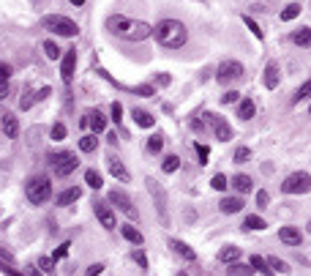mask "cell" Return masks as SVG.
I'll use <instances>...</instances> for the list:
<instances>
[{
  "instance_id": "cell-1",
  "label": "cell",
  "mask_w": 311,
  "mask_h": 276,
  "mask_svg": "<svg viewBox=\"0 0 311 276\" xmlns=\"http://www.w3.org/2000/svg\"><path fill=\"white\" fill-rule=\"evenodd\" d=\"M107 30L112 36L123 38V41H145L147 36H153V28L142 19H131V17H123V14H112L107 17Z\"/></svg>"
},
{
  "instance_id": "cell-2",
  "label": "cell",
  "mask_w": 311,
  "mask_h": 276,
  "mask_svg": "<svg viewBox=\"0 0 311 276\" xmlns=\"http://www.w3.org/2000/svg\"><path fill=\"white\" fill-rule=\"evenodd\" d=\"M153 36H156V41L161 47H167V50H180V47L188 41L186 25L178 22V19H164V22H159L153 28Z\"/></svg>"
},
{
  "instance_id": "cell-3",
  "label": "cell",
  "mask_w": 311,
  "mask_h": 276,
  "mask_svg": "<svg viewBox=\"0 0 311 276\" xmlns=\"http://www.w3.org/2000/svg\"><path fill=\"white\" fill-rule=\"evenodd\" d=\"M49 167L58 178H69V175L79 167V159L74 156L71 151H55V153H49Z\"/></svg>"
},
{
  "instance_id": "cell-4",
  "label": "cell",
  "mask_w": 311,
  "mask_h": 276,
  "mask_svg": "<svg viewBox=\"0 0 311 276\" xmlns=\"http://www.w3.org/2000/svg\"><path fill=\"white\" fill-rule=\"evenodd\" d=\"M25 192H28V200L33 205H44V203H49V197H52V183H49V178H30L28 180V186H25Z\"/></svg>"
},
{
  "instance_id": "cell-5",
  "label": "cell",
  "mask_w": 311,
  "mask_h": 276,
  "mask_svg": "<svg viewBox=\"0 0 311 276\" xmlns=\"http://www.w3.org/2000/svg\"><path fill=\"white\" fill-rule=\"evenodd\" d=\"M44 28L49 30V33H55V36H77L79 28H77V22L69 17H63V14H49V17H44Z\"/></svg>"
},
{
  "instance_id": "cell-6",
  "label": "cell",
  "mask_w": 311,
  "mask_h": 276,
  "mask_svg": "<svg viewBox=\"0 0 311 276\" xmlns=\"http://www.w3.org/2000/svg\"><path fill=\"white\" fill-rule=\"evenodd\" d=\"M145 186H147V192H150V197L156 203V211H159L161 224H170V211H167V194H164V189L156 183V178H145Z\"/></svg>"
},
{
  "instance_id": "cell-7",
  "label": "cell",
  "mask_w": 311,
  "mask_h": 276,
  "mask_svg": "<svg viewBox=\"0 0 311 276\" xmlns=\"http://www.w3.org/2000/svg\"><path fill=\"white\" fill-rule=\"evenodd\" d=\"M281 192L284 194H306L311 192V175L308 172H292L284 178L281 183Z\"/></svg>"
},
{
  "instance_id": "cell-8",
  "label": "cell",
  "mask_w": 311,
  "mask_h": 276,
  "mask_svg": "<svg viewBox=\"0 0 311 276\" xmlns=\"http://www.w3.org/2000/svg\"><path fill=\"white\" fill-rule=\"evenodd\" d=\"M110 203H112L115 208H118V211L123 213V216L131 219V221H137V219H139V211L134 208L131 197H128V194H126L123 189H112V192H110Z\"/></svg>"
},
{
  "instance_id": "cell-9",
  "label": "cell",
  "mask_w": 311,
  "mask_h": 276,
  "mask_svg": "<svg viewBox=\"0 0 311 276\" xmlns=\"http://www.w3.org/2000/svg\"><path fill=\"white\" fill-rule=\"evenodd\" d=\"M240 77H243V66L238 63V60H224V63L219 66V74H216V79H219L221 85L224 82H238Z\"/></svg>"
},
{
  "instance_id": "cell-10",
  "label": "cell",
  "mask_w": 311,
  "mask_h": 276,
  "mask_svg": "<svg viewBox=\"0 0 311 276\" xmlns=\"http://www.w3.org/2000/svg\"><path fill=\"white\" fill-rule=\"evenodd\" d=\"M93 211H96V219L101 221V227H107V230H115V211L112 205H107L104 200H98V203H93Z\"/></svg>"
},
{
  "instance_id": "cell-11",
  "label": "cell",
  "mask_w": 311,
  "mask_h": 276,
  "mask_svg": "<svg viewBox=\"0 0 311 276\" xmlns=\"http://www.w3.org/2000/svg\"><path fill=\"white\" fill-rule=\"evenodd\" d=\"M205 118L211 120V126H213V131H216V137H219V140H224V143H227V140H232V126H229L224 118H219V115H211V112H208Z\"/></svg>"
},
{
  "instance_id": "cell-12",
  "label": "cell",
  "mask_w": 311,
  "mask_h": 276,
  "mask_svg": "<svg viewBox=\"0 0 311 276\" xmlns=\"http://www.w3.org/2000/svg\"><path fill=\"white\" fill-rule=\"evenodd\" d=\"M107 170H110L115 178L120 180V183H128V180H131V175H128L126 164H123V161H120L118 156H107Z\"/></svg>"
},
{
  "instance_id": "cell-13",
  "label": "cell",
  "mask_w": 311,
  "mask_h": 276,
  "mask_svg": "<svg viewBox=\"0 0 311 276\" xmlns=\"http://www.w3.org/2000/svg\"><path fill=\"white\" fill-rule=\"evenodd\" d=\"M74 69H77V52L69 50V52L63 55V60H60V77H63V82H71Z\"/></svg>"
},
{
  "instance_id": "cell-14",
  "label": "cell",
  "mask_w": 311,
  "mask_h": 276,
  "mask_svg": "<svg viewBox=\"0 0 311 276\" xmlns=\"http://www.w3.org/2000/svg\"><path fill=\"white\" fill-rule=\"evenodd\" d=\"M262 82H265V87L268 90H276L279 87V82H281V74H279V66L270 60V63L265 66V77H262Z\"/></svg>"
},
{
  "instance_id": "cell-15",
  "label": "cell",
  "mask_w": 311,
  "mask_h": 276,
  "mask_svg": "<svg viewBox=\"0 0 311 276\" xmlns=\"http://www.w3.org/2000/svg\"><path fill=\"white\" fill-rule=\"evenodd\" d=\"M279 238H281V244H287V246H300V241H303V235L297 227H281L279 230Z\"/></svg>"
},
{
  "instance_id": "cell-16",
  "label": "cell",
  "mask_w": 311,
  "mask_h": 276,
  "mask_svg": "<svg viewBox=\"0 0 311 276\" xmlns=\"http://www.w3.org/2000/svg\"><path fill=\"white\" fill-rule=\"evenodd\" d=\"M0 126H3V134L9 140H17V134H19V120L11 115V112H6L3 118H0Z\"/></svg>"
},
{
  "instance_id": "cell-17",
  "label": "cell",
  "mask_w": 311,
  "mask_h": 276,
  "mask_svg": "<svg viewBox=\"0 0 311 276\" xmlns=\"http://www.w3.org/2000/svg\"><path fill=\"white\" fill-rule=\"evenodd\" d=\"M170 246H172V252H175V254H180L183 260H188V262H194V260H197V252H194L191 246H186L183 241L172 238V241H170Z\"/></svg>"
},
{
  "instance_id": "cell-18",
  "label": "cell",
  "mask_w": 311,
  "mask_h": 276,
  "mask_svg": "<svg viewBox=\"0 0 311 276\" xmlns=\"http://www.w3.org/2000/svg\"><path fill=\"white\" fill-rule=\"evenodd\" d=\"M131 118H134V123H137V126H142V129H153V123H156V118L150 115V112L137 110V107L131 110Z\"/></svg>"
},
{
  "instance_id": "cell-19",
  "label": "cell",
  "mask_w": 311,
  "mask_h": 276,
  "mask_svg": "<svg viewBox=\"0 0 311 276\" xmlns=\"http://www.w3.org/2000/svg\"><path fill=\"white\" fill-rule=\"evenodd\" d=\"M219 211L221 213H238V211H243V200L240 197H224L219 203Z\"/></svg>"
},
{
  "instance_id": "cell-20",
  "label": "cell",
  "mask_w": 311,
  "mask_h": 276,
  "mask_svg": "<svg viewBox=\"0 0 311 276\" xmlns=\"http://www.w3.org/2000/svg\"><path fill=\"white\" fill-rule=\"evenodd\" d=\"M232 186H235V192H238V194H248V192L254 189V180L248 178V175H235Z\"/></svg>"
},
{
  "instance_id": "cell-21",
  "label": "cell",
  "mask_w": 311,
  "mask_h": 276,
  "mask_svg": "<svg viewBox=\"0 0 311 276\" xmlns=\"http://www.w3.org/2000/svg\"><path fill=\"white\" fill-rule=\"evenodd\" d=\"M251 273H254L251 262H229L227 268V276H251Z\"/></svg>"
},
{
  "instance_id": "cell-22",
  "label": "cell",
  "mask_w": 311,
  "mask_h": 276,
  "mask_svg": "<svg viewBox=\"0 0 311 276\" xmlns=\"http://www.w3.org/2000/svg\"><path fill=\"white\" fill-rule=\"evenodd\" d=\"M82 197V189H79V186H71V189H66L63 194H60L58 197V205H71V203H77V200Z\"/></svg>"
},
{
  "instance_id": "cell-23",
  "label": "cell",
  "mask_w": 311,
  "mask_h": 276,
  "mask_svg": "<svg viewBox=\"0 0 311 276\" xmlns=\"http://www.w3.org/2000/svg\"><path fill=\"white\" fill-rule=\"evenodd\" d=\"M9 79H11V66L0 63V99L9 96Z\"/></svg>"
},
{
  "instance_id": "cell-24",
  "label": "cell",
  "mask_w": 311,
  "mask_h": 276,
  "mask_svg": "<svg viewBox=\"0 0 311 276\" xmlns=\"http://www.w3.org/2000/svg\"><path fill=\"white\" fill-rule=\"evenodd\" d=\"M120 233H123V238L128 241V244H134V246H139L142 241H145V238H142V233H139L134 224H126V227H120Z\"/></svg>"
},
{
  "instance_id": "cell-25",
  "label": "cell",
  "mask_w": 311,
  "mask_h": 276,
  "mask_svg": "<svg viewBox=\"0 0 311 276\" xmlns=\"http://www.w3.org/2000/svg\"><path fill=\"white\" fill-rule=\"evenodd\" d=\"M295 47H311V28H300L292 33V38H289Z\"/></svg>"
},
{
  "instance_id": "cell-26",
  "label": "cell",
  "mask_w": 311,
  "mask_h": 276,
  "mask_svg": "<svg viewBox=\"0 0 311 276\" xmlns=\"http://www.w3.org/2000/svg\"><path fill=\"white\" fill-rule=\"evenodd\" d=\"M254 112H256V104L251 102V99H243L240 107H238V118H240V120H251Z\"/></svg>"
},
{
  "instance_id": "cell-27",
  "label": "cell",
  "mask_w": 311,
  "mask_h": 276,
  "mask_svg": "<svg viewBox=\"0 0 311 276\" xmlns=\"http://www.w3.org/2000/svg\"><path fill=\"white\" fill-rule=\"evenodd\" d=\"M219 260H221V262H238V260H240V249H238V246H224V249L219 252Z\"/></svg>"
},
{
  "instance_id": "cell-28",
  "label": "cell",
  "mask_w": 311,
  "mask_h": 276,
  "mask_svg": "<svg viewBox=\"0 0 311 276\" xmlns=\"http://www.w3.org/2000/svg\"><path fill=\"white\" fill-rule=\"evenodd\" d=\"M248 262H251V268H254V271H260V273H265V276H273V271H270V265H268V260H265V257L254 254V257L248 260Z\"/></svg>"
},
{
  "instance_id": "cell-29",
  "label": "cell",
  "mask_w": 311,
  "mask_h": 276,
  "mask_svg": "<svg viewBox=\"0 0 311 276\" xmlns=\"http://www.w3.org/2000/svg\"><path fill=\"white\" fill-rule=\"evenodd\" d=\"M265 260H268V265H270V271H273V273H287V271H289L287 262L279 260V257H273V254H268Z\"/></svg>"
},
{
  "instance_id": "cell-30",
  "label": "cell",
  "mask_w": 311,
  "mask_h": 276,
  "mask_svg": "<svg viewBox=\"0 0 311 276\" xmlns=\"http://www.w3.org/2000/svg\"><path fill=\"white\" fill-rule=\"evenodd\" d=\"M308 96H311V79H308V82H303V85L295 90V96H292V104H300V102H306Z\"/></svg>"
},
{
  "instance_id": "cell-31",
  "label": "cell",
  "mask_w": 311,
  "mask_h": 276,
  "mask_svg": "<svg viewBox=\"0 0 311 276\" xmlns=\"http://www.w3.org/2000/svg\"><path fill=\"white\" fill-rule=\"evenodd\" d=\"M90 118V126H93V134H101L107 129V118L101 115V112H93V115H87Z\"/></svg>"
},
{
  "instance_id": "cell-32",
  "label": "cell",
  "mask_w": 311,
  "mask_h": 276,
  "mask_svg": "<svg viewBox=\"0 0 311 276\" xmlns=\"http://www.w3.org/2000/svg\"><path fill=\"white\" fill-rule=\"evenodd\" d=\"M85 183L90 186V189H101V186H104V180H101V172L87 170V172H85Z\"/></svg>"
},
{
  "instance_id": "cell-33",
  "label": "cell",
  "mask_w": 311,
  "mask_h": 276,
  "mask_svg": "<svg viewBox=\"0 0 311 276\" xmlns=\"http://www.w3.org/2000/svg\"><path fill=\"white\" fill-rule=\"evenodd\" d=\"M265 221H262V216H246V221H243V230H265Z\"/></svg>"
},
{
  "instance_id": "cell-34",
  "label": "cell",
  "mask_w": 311,
  "mask_h": 276,
  "mask_svg": "<svg viewBox=\"0 0 311 276\" xmlns=\"http://www.w3.org/2000/svg\"><path fill=\"white\" fill-rule=\"evenodd\" d=\"M161 148H164V137H161V134H153V137H147V153H159Z\"/></svg>"
},
{
  "instance_id": "cell-35",
  "label": "cell",
  "mask_w": 311,
  "mask_h": 276,
  "mask_svg": "<svg viewBox=\"0 0 311 276\" xmlns=\"http://www.w3.org/2000/svg\"><path fill=\"white\" fill-rule=\"evenodd\" d=\"M96 148H98L96 137H82V140H79V151H82V153H93Z\"/></svg>"
},
{
  "instance_id": "cell-36",
  "label": "cell",
  "mask_w": 311,
  "mask_h": 276,
  "mask_svg": "<svg viewBox=\"0 0 311 276\" xmlns=\"http://www.w3.org/2000/svg\"><path fill=\"white\" fill-rule=\"evenodd\" d=\"M297 14H300V6H297V3H289L287 9L281 11V22H289V19H295Z\"/></svg>"
},
{
  "instance_id": "cell-37",
  "label": "cell",
  "mask_w": 311,
  "mask_h": 276,
  "mask_svg": "<svg viewBox=\"0 0 311 276\" xmlns=\"http://www.w3.org/2000/svg\"><path fill=\"white\" fill-rule=\"evenodd\" d=\"M211 186H213V189L216 192H224L227 189V186H229V178H227V175H213V180H211Z\"/></svg>"
},
{
  "instance_id": "cell-38",
  "label": "cell",
  "mask_w": 311,
  "mask_h": 276,
  "mask_svg": "<svg viewBox=\"0 0 311 276\" xmlns=\"http://www.w3.org/2000/svg\"><path fill=\"white\" fill-rule=\"evenodd\" d=\"M44 55L49 58V60H58V58H60L58 44H55V41H44Z\"/></svg>"
},
{
  "instance_id": "cell-39",
  "label": "cell",
  "mask_w": 311,
  "mask_h": 276,
  "mask_svg": "<svg viewBox=\"0 0 311 276\" xmlns=\"http://www.w3.org/2000/svg\"><path fill=\"white\" fill-rule=\"evenodd\" d=\"M161 167H164V172H175V170L180 167V159H178V156H167Z\"/></svg>"
},
{
  "instance_id": "cell-40",
  "label": "cell",
  "mask_w": 311,
  "mask_h": 276,
  "mask_svg": "<svg viewBox=\"0 0 311 276\" xmlns=\"http://www.w3.org/2000/svg\"><path fill=\"white\" fill-rule=\"evenodd\" d=\"M248 156H251V151H248V148H243V145H240L238 151H235V156H232V159H235V164H243V161H246Z\"/></svg>"
},
{
  "instance_id": "cell-41",
  "label": "cell",
  "mask_w": 311,
  "mask_h": 276,
  "mask_svg": "<svg viewBox=\"0 0 311 276\" xmlns=\"http://www.w3.org/2000/svg\"><path fill=\"white\" fill-rule=\"evenodd\" d=\"M63 137H66V126H63V123H55V126H52V140H55V143H60Z\"/></svg>"
},
{
  "instance_id": "cell-42",
  "label": "cell",
  "mask_w": 311,
  "mask_h": 276,
  "mask_svg": "<svg viewBox=\"0 0 311 276\" xmlns=\"http://www.w3.org/2000/svg\"><path fill=\"white\" fill-rule=\"evenodd\" d=\"M197 156H199V161H202V164H208V156H211V151H208V145L197 143Z\"/></svg>"
},
{
  "instance_id": "cell-43",
  "label": "cell",
  "mask_w": 311,
  "mask_h": 276,
  "mask_svg": "<svg viewBox=\"0 0 311 276\" xmlns=\"http://www.w3.org/2000/svg\"><path fill=\"white\" fill-rule=\"evenodd\" d=\"M238 99H240V93H238V90H227L224 96H221V102H224V104H235Z\"/></svg>"
},
{
  "instance_id": "cell-44",
  "label": "cell",
  "mask_w": 311,
  "mask_h": 276,
  "mask_svg": "<svg viewBox=\"0 0 311 276\" xmlns=\"http://www.w3.org/2000/svg\"><path fill=\"white\" fill-rule=\"evenodd\" d=\"M38 268H41L44 273H49L52 268H55V260H49V257H41V260H38Z\"/></svg>"
},
{
  "instance_id": "cell-45",
  "label": "cell",
  "mask_w": 311,
  "mask_h": 276,
  "mask_svg": "<svg viewBox=\"0 0 311 276\" xmlns=\"http://www.w3.org/2000/svg\"><path fill=\"white\" fill-rule=\"evenodd\" d=\"M246 25H248V30H251L254 36H256V38H262V30H260V25H256V22H254L251 17H246Z\"/></svg>"
},
{
  "instance_id": "cell-46",
  "label": "cell",
  "mask_w": 311,
  "mask_h": 276,
  "mask_svg": "<svg viewBox=\"0 0 311 276\" xmlns=\"http://www.w3.org/2000/svg\"><path fill=\"white\" fill-rule=\"evenodd\" d=\"M69 249H71L69 244H60V246L55 249V257H52V260H63V257H66V254H69Z\"/></svg>"
},
{
  "instance_id": "cell-47",
  "label": "cell",
  "mask_w": 311,
  "mask_h": 276,
  "mask_svg": "<svg viewBox=\"0 0 311 276\" xmlns=\"http://www.w3.org/2000/svg\"><path fill=\"white\" fill-rule=\"evenodd\" d=\"M134 93L137 96H153V85H139V87H134Z\"/></svg>"
},
{
  "instance_id": "cell-48",
  "label": "cell",
  "mask_w": 311,
  "mask_h": 276,
  "mask_svg": "<svg viewBox=\"0 0 311 276\" xmlns=\"http://www.w3.org/2000/svg\"><path fill=\"white\" fill-rule=\"evenodd\" d=\"M120 115H123V107H120L118 102H112V118H115V123L120 120Z\"/></svg>"
},
{
  "instance_id": "cell-49",
  "label": "cell",
  "mask_w": 311,
  "mask_h": 276,
  "mask_svg": "<svg viewBox=\"0 0 311 276\" xmlns=\"http://www.w3.org/2000/svg\"><path fill=\"white\" fill-rule=\"evenodd\" d=\"M256 205L268 208V192H256Z\"/></svg>"
},
{
  "instance_id": "cell-50",
  "label": "cell",
  "mask_w": 311,
  "mask_h": 276,
  "mask_svg": "<svg viewBox=\"0 0 311 276\" xmlns=\"http://www.w3.org/2000/svg\"><path fill=\"white\" fill-rule=\"evenodd\" d=\"M101 271H104V265H101V262H96V265H90V268H87V273H85V276H98Z\"/></svg>"
},
{
  "instance_id": "cell-51",
  "label": "cell",
  "mask_w": 311,
  "mask_h": 276,
  "mask_svg": "<svg viewBox=\"0 0 311 276\" xmlns=\"http://www.w3.org/2000/svg\"><path fill=\"white\" fill-rule=\"evenodd\" d=\"M134 260H137V262H139L142 268H147V260H145V254H142L139 249H137V252H134Z\"/></svg>"
},
{
  "instance_id": "cell-52",
  "label": "cell",
  "mask_w": 311,
  "mask_h": 276,
  "mask_svg": "<svg viewBox=\"0 0 311 276\" xmlns=\"http://www.w3.org/2000/svg\"><path fill=\"white\" fill-rule=\"evenodd\" d=\"M25 276H41V273H38V268H30V265H28V271H25Z\"/></svg>"
},
{
  "instance_id": "cell-53",
  "label": "cell",
  "mask_w": 311,
  "mask_h": 276,
  "mask_svg": "<svg viewBox=\"0 0 311 276\" xmlns=\"http://www.w3.org/2000/svg\"><path fill=\"white\" fill-rule=\"evenodd\" d=\"M6 276H19L17 271H11V268H6Z\"/></svg>"
},
{
  "instance_id": "cell-54",
  "label": "cell",
  "mask_w": 311,
  "mask_h": 276,
  "mask_svg": "<svg viewBox=\"0 0 311 276\" xmlns=\"http://www.w3.org/2000/svg\"><path fill=\"white\" fill-rule=\"evenodd\" d=\"M71 3H74V6H82V3H85V0H71Z\"/></svg>"
},
{
  "instance_id": "cell-55",
  "label": "cell",
  "mask_w": 311,
  "mask_h": 276,
  "mask_svg": "<svg viewBox=\"0 0 311 276\" xmlns=\"http://www.w3.org/2000/svg\"><path fill=\"white\" fill-rule=\"evenodd\" d=\"M178 276H188V273H183V271H180V273H178Z\"/></svg>"
}]
</instances>
